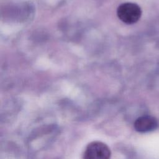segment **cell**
<instances>
[{
	"label": "cell",
	"instance_id": "cell-1",
	"mask_svg": "<svg viewBox=\"0 0 159 159\" xmlns=\"http://www.w3.org/2000/svg\"><path fill=\"white\" fill-rule=\"evenodd\" d=\"M119 19L125 24H133L140 18L142 10L139 5L133 2L121 4L117 9Z\"/></svg>",
	"mask_w": 159,
	"mask_h": 159
},
{
	"label": "cell",
	"instance_id": "cell-2",
	"mask_svg": "<svg viewBox=\"0 0 159 159\" xmlns=\"http://www.w3.org/2000/svg\"><path fill=\"white\" fill-rule=\"evenodd\" d=\"M111 152L109 147L100 141L89 143L86 147L83 159H110Z\"/></svg>",
	"mask_w": 159,
	"mask_h": 159
},
{
	"label": "cell",
	"instance_id": "cell-3",
	"mask_svg": "<svg viewBox=\"0 0 159 159\" xmlns=\"http://www.w3.org/2000/svg\"><path fill=\"white\" fill-rule=\"evenodd\" d=\"M157 127V120L154 117L148 116L140 117L134 122V128L139 132L152 131L155 129Z\"/></svg>",
	"mask_w": 159,
	"mask_h": 159
}]
</instances>
